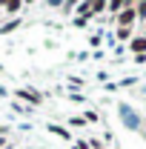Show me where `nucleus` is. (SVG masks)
I'll return each mask as SVG.
<instances>
[{
  "mask_svg": "<svg viewBox=\"0 0 146 149\" xmlns=\"http://www.w3.org/2000/svg\"><path fill=\"white\" fill-rule=\"evenodd\" d=\"M138 17V12L135 9H123V15H117V20H120V29H129V23Z\"/></svg>",
  "mask_w": 146,
  "mask_h": 149,
  "instance_id": "1",
  "label": "nucleus"
},
{
  "mask_svg": "<svg viewBox=\"0 0 146 149\" xmlns=\"http://www.w3.org/2000/svg\"><path fill=\"white\" fill-rule=\"evenodd\" d=\"M120 118L129 123V129H138V118L132 115V109H129V106H120Z\"/></svg>",
  "mask_w": 146,
  "mask_h": 149,
  "instance_id": "2",
  "label": "nucleus"
},
{
  "mask_svg": "<svg viewBox=\"0 0 146 149\" xmlns=\"http://www.w3.org/2000/svg\"><path fill=\"white\" fill-rule=\"evenodd\" d=\"M132 49H135V52L140 55V52L146 49V37H138V40H132Z\"/></svg>",
  "mask_w": 146,
  "mask_h": 149,
  "instance_id": "3",
  "label": "nucleus"
},
{
  "mask_svg": "<svg viewBox=\"0 0 146 149\" xmlns=\"http://www.w3.org/2000/svg\"><path fill=\"white\" fill-rule=\"evenodd\" d=\"M17 9H20V3H17V0H12V3H6V12H17Z\"/></svg>",
  "mask_w": 146,
  "mask_h": 149,
  "instance_id": "4",
  "label": "nucleus"
},
{
  "mask_svg": "<svg viewBox=\"0 0 146 149\" xmlns=\"http://www.w3.org/2000/svg\"><path fill=\"white\" fill-rule=\"evenodd\" d=\"M135 12H138L140 17H146V3H140V6H135Z\"/></svg>",
  "mask_w": 146,
  "mask_h": 149,
  "instance_id": "5",
  "label": "nucleus"
}]
</instances>
